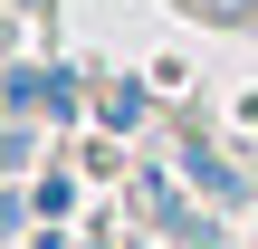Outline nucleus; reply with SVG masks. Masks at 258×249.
I'll use <instances>...</instances> for the list:
<instances>
[{
	"mask_svg": "<svg viewBox=\"0 0 258 249\" xmlns=\"http://www.w3.org/2000/svg\"><path fill=\"white\" fill-rule=\"evenodd\" d=\"M201 19H220V29H258V0H191Z\"/></svg>",
	"mask_w": 258,
	"mask_h": 249,
	"instance_id": "obj_1",
	"label": "nucleus"
}]
</instances>
